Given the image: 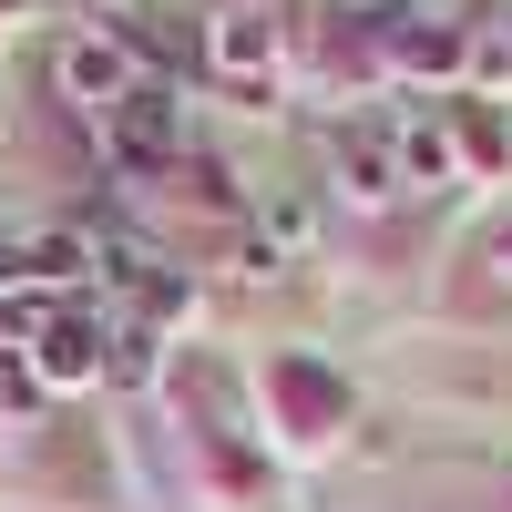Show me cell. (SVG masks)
I'll return each instance as SVG.
<instances>
[{"label":"cell","instance_id":"cell-1","mask_svg":"<svg viewBox=\"0 0 512 512\" xmlns=\"http://www.w3.org/2000/svg\"><path fill=\"white\" fill-rule=\"evenodd\" d=\"M113 164H134V175H154V164H175V144H185V123H175V93L164 82H134L113 113Z\"/></svg>","mask_w":512,"mask_h":512},{"label":"cell","instance_id":"cell-2","mask_svg":"<svg viewBox=\"0 0 512 512\" xmlns=\"http://www.w3.org/2000/svg\"><path fill=\"white\" fill-rule=\"evenodd\" d=\"M205 62H216L226 82H267V62H277V21H267V11H226L216 41H205Z\"/></svg>","mask_w":512,"mask_h":512},{"label":"cell","instance_id":"cell-3","mask_svg":"<svg viewBox=\"0 0 512 512\" xmlns=\"http://www.w3.org/2000/svg\"><path fill=\"white\" fill-rule=\"evenodd\" d=\"M62 82H72V103H123V93H134V52H123V41H72V52H62Z\"/></svg>","mask_w":512,"mask_h":512},{"label":"cell","instance_id":"cell-4","mask_svg":"<svg viewBox=\"0 0 512 512\" xmlns=\"http://www.w3.org/2000/svg\"><path fill=\"white\" fill-rule=\"evenodd\" d=\"M338 185H349V195H400V144L390 134H369V123H349V134H338Z\"/></svg>","mask_w":512,"mask_h":512},{"label":"cell","instance_id":"cell-5","mask_svg":"<svg viewBox=\"0 0 512 512\" xmlns=\"http://www.w3.org/2000/svg\"><path fill=\"white\" fill-rule=\"evenodd\" d=\"M31 349H41V379H93V369H103V359H93L103 338L82 328V318H41V328H31Z\"/></svg>","mask_w":512,"mask_h":512},{"label":"cell","instance_id":"cell-6","mask_svg":"<svg viewBox=\"0 0 512 512\" xmlns=\"http://www.w3.org/2000/svg\"><path fill=\"white\" fill-rule=\"evenodd\" d=\"M461 72H482V82H512V0H492L482 21H461Z\"/></svg>","mask_w":512,"mask_h":512},{"label":"cell","instance_id":"cell-7","mask_svg":"<svg viewBox=\"0 0 512 512\" xmlns=\"http://www.w3.org/2000/svg\"><path fill=\"white\" fill-rule=\"evenodd\" d=\"M390 52L410 72H461V21H390Z\"/></svg>","mask_w":512,"mask_h":512},{"label":"cell","instance_id":"cell-8","mask_svg":"<svg viewBox=\"0 0 512 512\" xmlns=\"http://www.w3.org/2000/svg\"><path fill=\"white\" fill-rule=\"evenodd\" d=\"M400 175H451V134L441 123H410L400 134Z\"/></svg>","mask_w":512,"mask_h":512},{"label":"cell","instance_id":"cell-9","mask_svg":"<svg viewBox=\"0 0 512 512\" xmlns=\"http://www.w3.org/2000/svg\"><path fill=\"white\" fill-rule=\"evenodd\" d=\"M267 236H277V246H308V236H318L308 195H277V205H267Z\"/></svg>","mask_w":512,"mask_h":512},{"label":"cell","instance_id":"cell-10","mask_svg":"<svg viewBox=\"0 0 512 512\" xmlns=\"http://www.w3.org/2000/svg\"><path fill=\"white\" fill-rule=\"evenodd\" d=\"M113 379H154V328H123L113 338Z\"/></svg>","mask_w":512,"mask_h":512}]
</instances>
